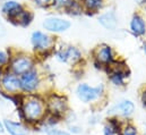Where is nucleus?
I'll use <instances>...</instances> for the list:
<instances>
[{"instance_id":"obj_1","label":"nucleus","mask_w":146,"mask_h":135,"mask_svg":"<svg viewBox=\"0 0 146 135\" xmlns=\"http://www.w3.org/2000/svg\"><path fill=\"white\" fill-rule=\"evenodd\" d=\"M102 90H103L102 85L98 88H91L86 84H80L77 89V96L82 101L88 102L100 97L102 93Z\"/></svg>"},{"instance_id":"obj_2","label":"nucleus","mask_w":146,"mask_h":135,"mask_svg":"<svg viewBox=\"0 0 146 135\" xmlns=\"http://www.w3.org/2000/svg\"><path fill=\"white\" fill-rule=\"evenodd\" d=\"M24 115L29 120H36L43 112L42 104L38 100H29L24 104Z\"/></svg>"},{"instance_id":"obj_3","label":"nucleus","mask_w":146,"mask_h":135,"mask_svg":"<svg viewBox=\"0 0 146 135\" xmlns=\"http://www.w3.org/2000/svg\"><path fill=\"white\" fill-rule=\"evenodd\" d=\"M43 26L51 32H61L69 29L70 23L58 17H49L43 22Z\"/></svg>"},{"instance_id":"obj_4","label":"nucleus","mask_w":146,"mask_h":135,"mask_svg":"<svg viewBox=\"0 0 146 135\" xmlns=\"http://www.w3.org/2000/svg\"><path fill=\"white\" fill-rule=\"evenodd\" d=\"M21 88L24 90V91H32L34 90L38 84V77H37V74L35 72H26L25 74H23L21 81Z\"/></svg>"},{"instance_id":"obj_5","label":"nucleus","mask_w":146,"mask_h":135,"mask_svg":"<svg viewBox=\"0 0 146 135\" xmlns=\"http://www.w3.org/2000/svg\"><path fill=\"white\" fill-rule=\"evenodd\" d=\"M13 70L16 74H25L32 67V61L27 57H19L13 61Z\"/></svg>"},{"instance_id":"obj_6","label":"nucleus","mask_w":146,"mask_h":135,"mask_svg":"<svg viewBox=\"0 0 146 135\" xmlns=\"http://www.w3.org/2000/svg\"><path fill=\"white\" fill-rule=\"evenodd\" d=\"M134 111V104L130 101H121L115 104L109 110V114L120 115V116H128Z\"/></svg>"},{"instance_id":"obj_7","label":"nucleus","mask_w":146,"mask_h":135,"mask_svg":"<svg viewBox=\"0 0 146 135\" xmlns=\"http://www.w3.org/2000/svg\"><path fill=\"white\" fill-rule=\"evenodd\" d=\"M32 43L36 49H46L50 44V39L42 32H34L32 35Z\"/></svg>"},{"instance_id":"obj_8","label":"nucleus","mask_w":146,"mask_h":135,"mask_svg":"<svg viewBox=\"0 0 146 135\" xmlns=\"http://www.w3.org/2000/svg\"><path fill=\"white\" fill-rule=\"evenodd\" d=\"M49 108L53 114H61L66 109L65 99H62L58 96H52L49 100Z\"/></svg>"},{"instance_id":"obj_9","label":"nucleus","mask_w":146,"mask_h":135,"mask_svg":"<svg viewBox=\"0 0 146 135\" xmlns=\"http://www.w3.org/2000/svg\"><path fill=\"white\" fill-rule=\"evenodd\" d=\"M2 86L8 92H15L16 90H18V88H21V83L16 76L6 75L2 78Z\"/></svg>"},{"instance_id":"obj_10","label":"nucleus","mask_w":146,"mask_h":135,"mask_svg":"<svg viewBox=\"0 0 146 135\" xmlns=\"http://www.w3.org/2000/svg\"><path fill=\"white\" fill-rule=\"evenodd\" d=\"M2 11L8 14L10 18L15 17V16H18L19 14L23 13L22 6L16 1H7V2H5V5L2 6Z\"/></svg>"},{"instance_id":"obj_11","label":"nucleus","mask_w":146,"mask_h":135,"mask_svg":"<svg viewBox=\"0 0 146 135\" xmlns=\"http://www.w3.org/2000/svg\"><path fill=\"white\" fill-rule=\"evenodd\" d=\"M5 126H6V130L10 133L11 135H26L27 134V131L24 126H22L21 124L18 123H14L11 120H8V119H5Z\"/></svg>"},{"instance_id":"obj_12","label":"nucleus","mask_w":146,"mask_h":135,"mask_svg":"<svg viewBox=\"0 0 146 135\" xmlns=\"http://www.w3.org/2000/svg\"><path fill=\"white\" fill-rule=\"evenodd\" d=\"M96 58L99 61L103 63V64H107L111 60V49L110 47L103 44V45H100L98 49H96Z\"/></svg>"},{"instance_id":"obj_13","label":"nucleus","mask_w":146,"mask_h":135,"mask_svg":"<svg viewBox=\"0 0 146 135\" xmlns=\"http://www.w3.org/2000/svg\"><path fill=\"white\" fill-rule=\"evenodd\" d=\"M99 21L104 27H107L109 30H113L117 25V19H115V16L113 13H107V14L102 15Z\"/></svg>"},{"instance_id":"obj_14","label":"nucleus","mask_w":146,"mask_h":135,"mask_svg":"<svg viewBox=\"0 0 146 135\" xmlns=\"http://www.w3.org/2000/svg\"><path fill=\"white\" fill-rule=\"evenodd\" d=\"M130 26H131L133 32H134L135 34H137V35L144 34V32H145V23H144L143 18L139 17V16H137V15L134 16Z\"/></svg>"},{"instance_id":"obj_15","label":"nucleus","mask_w":146,"mask_h":135,"mask_svg":"<svg viewBox=\"0 0 146 135\" xmlns=\"http://www.w3.org/2000/svg\"><path fill=\"white\" fill-rule=\"evenodd\" d=\"M58 56H59V59L60 60H64V61H67V60H69V59H77L78 57H79V52L73 48V47H69L68 49H66L65 51H62V52H60V53H58Z\"/></svg>"},{"instance_id":"obj_16","label":"nucleus","mask_w":146,"mask_h":135,"mask_svg":"<svg viewBox=\"0 0 146 135\" xmlns=\"http://www.w3.org/2000/svg\"><path fill=\"white\" fill-rule=\"evenodd\" d=\"M102 0H85V5L88 9H95L101 6Z\"/></svg>"},{"instance_id":"obj_17","label":"nucleus","mask_w":146,"mask_h":135,"mask_svg":"<svg viewBox=\"0 0 146 135\" xmlns=\"http://www.w3.org/2000/svg\"><path fill=\"white\" fill-rule=\"evenodd\" d=\"M122 135H136V130L133 127V126H127L123 131V134Z\"/></svg>"},{"instance_id":"obj_18","label":"nucleus","mask_w":146,"mask_h":135,"mask_svg":"<svg viewBox=\"0 0 146 135\" xmlns=\"http://www.w3.org/2000/svg\"><path fill=\"white\" fill-rule=\"evenodd\" d=\"M114 133V127H112L111 125H107L104 127V135H113Z\"/></svg>"},{"instance_id":"obj_19","label":"nucleus","mask_w":146,"mask_h":135,"mask_svg":"<svg viewBox=\"0 0 146 135\" xmlns=\"http://www.w3.org/2000/svg\"><path fill=\"white\" fill-rule=\"evenodd\" d=\"M7 61V55L2 51H0V65H3Z\"/></svg>"},{"instance_id":"obj_20","label":"nucleus","mask_w":146,"mask_h":135,"mask_svg":"<svg viewBox=\"0 0 146 135\" xmlns=\"http://www.w3.org/2000/svg\"><path fill=\"white\" fill-rule=\"evenodd\" d=\"M48 135H70L66 132H62V131H51Z\"/></svg>"},{"instance_id":"obj_21","label":"nucleus","mask_w":146,"mask_h":135,"mask_svg":"<svg viewBox=\"0 0 146 135\" xmlns=\"http://www.w3.org/2000/svg\"><path fill=\"white\" fill-rule=\"evenodd\" d=\"M6 33V30H5V26L2 25V23L0 22V36L1 35H3V34Z\"/></svg>"},{"instance_id":"obj_22","label":"nucleus","mask_w":146,"mask_h":135,"mask_svg":"<svg viewBox=\"0 0 146 135\" xmlns=\"http://www.w3.org/2000/svg\"><path fill=\"white\" fill-rule=\"evenodd\" d=\"M37 3H40V5H45V3H48L50 0H35Z\"/></svg>"},{"instance_id":"obj_23","label":"nucleus","mask_w":146,"mask_h":135,"mask_svg":"<svg viewBox=\"0 0 146 135\" xmlns=\"http://www.w3.org/2000/svg\"><path fill=\"white\" fill-rule=\"evenodd\" d=\"M142 99H143V102H144V104L146 106V91L143 93V97H142Z\"/></svg>"},{"instance_id":"obj_24","label":"nucleus","mask_w":146,"mask_h":135,"mask_svg":"<svg viewBox=\"0 0 146 135\" xmlns=\"http://www.w3.org/2000/svg\"><path fill=\"white\" fill-rule=\"evenodd\" d=\"M58 3H65V2H67L68 0H56Z\"/></svg>"},{"instance_id":"obj_25","label":"nucleus","mask_w":146,"mask_h":135,"mask_svg":"<svg viewBox=\"0 0 146 135\" xmlns=\"http://www.w3.org/2000/svg\"><path fill=\"white\" fill-rule=\"evenodd\" d=\"M3 132V127H2V124L0 123V133H2Z\"/></svg>"}]
</instances>
